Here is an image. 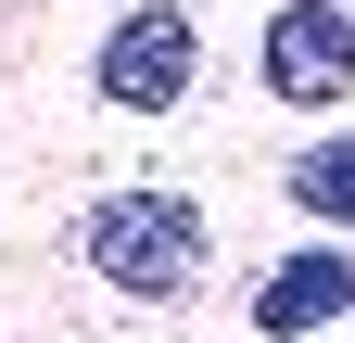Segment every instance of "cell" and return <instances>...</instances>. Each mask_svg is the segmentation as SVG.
Here are the masks:
<instances>
[{"instance_id":"obj_2","label":"cell","mask_w":355,"mask_h":343,"mask_svg":"<svg viewBox=\"0 0 355 343\" xmlns=\"http://www.w3.org/2000/svg\"><path fill=\"white\" fill-rule=\"evenodd\" d=\"M178 90H191V13L140 0V13L102 38V102H114V115H165Z\"/></svg>"},{"instance_id":"obj_3","label":"cell","mask_w":355,"mask_h":343,"mask_svg":"<svg viewBox=\"0 0 355 343\" xmlns=\"http://www.w3.org/2000/svg\"><path fill=\"white\" fill-rule=\"evenodd\" d=\"M266 90L279 102H343L355 90V13L343 0H292L266 26Z\"/></svg>"},{"instance_id":"obj_1","label":"cell","mask_w":355,"mask_h":343,"mask_svg":"<svg viewBox=\"0 0 355 343\" xmlns=\"http://www.w3.org/2000/svg\"><path fill=\"white\" fill-rule=\"evenodd\" d=\"M89 267H102L114 292H140V306H165V292H191L203 267V217H191V191H114V203H89Z\"/></svg>"},{"instance_id":"obj_4","label":"cell","mask_w":355,"mask_h":343,"mask_svg":"<svg viewBox=\"0 0 355 343\" xmlns=\"http://www.w3.org/2000/svg\"><path fill=\"white\" fill-rule=\"evenodd\" d=\"M343 306H355L343 242H304V254H279V267L254 280V331L266 343H318V331H343Z\"/></svg>"},{"instance_id":"obj_5","label":"cell","mask_w":355,"mask_h":343,"mask_svg":"<svg viewBox=\"0 0 355 343\" xmlns=\"http://www.w3.org/2000/svg\"><path fill=\"white\" fill-rule=\"evenodd\" d=\"M292 203H304V217H343V229H355V140L292 153Z\"/></svg>"}]
</instances>
